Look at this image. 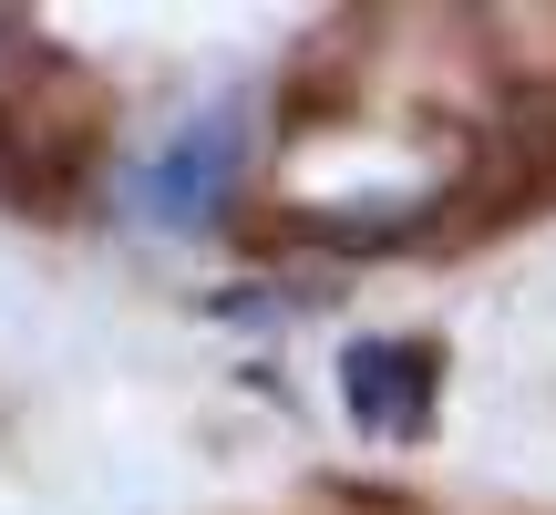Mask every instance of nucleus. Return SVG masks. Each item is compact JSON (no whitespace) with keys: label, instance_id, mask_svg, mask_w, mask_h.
Masks as SVG:
<instances>
[{"label":"nucleus","instance_id":"f257e3e1","mask_svg":"<svg viewBox=\"0 0 556 515\" xmlns=\"http://www.w3.org/2000/svg\"><path fill=\"white\" fill-rule=\"evenodd\" d=\"M238 176H248V114H238V103H217V114H186L176 135L135 165L124 197H135L144 227H206L227 197H238Z\"/></svg>","mask_w":556,"mask_h":515},{"label":"nucleus","instance_id":"f03ea898","mask_svg":"<svg viewBox=\"0 0 556 515\" xmlns=\"http://www.w3.org/2000/svg\"><path fill=\"white\" fill-rule=\"evenodd\" d=\"M433 392H443V361L433 340H351L340 361V402L371 443H422L433 434Z\"/></svg>","mask_w":556,"mask_h":515}]
</instances>
